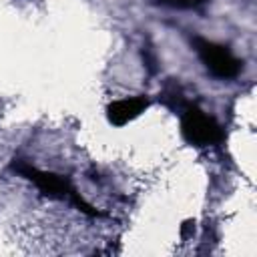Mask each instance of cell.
Listing matches in <instances>:
<instances>
[{
    "label": "cell",
    "mask_w": 257,
    "mask_h": 257,
    "mask_svg": "<svg viewBox=\"0 0 257 257\" xmlns=\"http://www.w3.org/2000/svg\"><path fill=\"white\" fill-rule=\"evenodd\" d=\"M147 106H149V98L147 96L120 98V100H114V102H110L106 106V116L114 126H122V124L131 122L133 118H137Z\"/></svg>",
    "instance_id": "4"
},
{
    "label": "cell",
    "mask_w": 257,
    "mask_h": 257,
    "mask_svg": "<svg viewBox=\"0 0 257 257\" xmlns=\"http://www.w3.org/2000/svg\"><path fill=\"white\" fill-rule=\"evenodd\" d=\"M193 44H195V50H197L201 62L213 76L225 80V78H235L241 72V66H243L241 60L227 46L217 44L213 40L199 38V36L193 38Z\"/></svg>",
    "instance_id": "2"
},
{
    "label": "cell",
    "mask_w": 257,
    "mask_h": 257,
    "mask_svg": "<svg viewBox=\"0 0 257 257\" xmlns=\"http://www.w3.org/2000/svg\"><path fill=\"white\" fill-rule=\"evenodd\" d=\"M12 169L16 173H20L22 177H26L28 181H32L38 191L46 197H54V199H68L70 193L74 191V187L70 185V181L66 177H60L56 173H46V171H40L28 163H14Z\"/></svg>",
    "instance_id": "3"
},
{
    "label": "cell",
    "mask_w": 257,
    "mask_h": 257,
    "mask_svg": "<svg viewBox=\"0 0 257 257\" xmlns=\"http://www.w3.org/2000/svg\"><path fill=\"white\" fill-rule=\"evenodd\" d=\"M165 6L171 8H179V10H189V8H197L201 4H205L207 0H161Z\"/></svg>",
    "instance_id": "5"
},
{
    "label": "cell",
    "mask_w": 257,
    "mask_h": 257,
    "mask_svg": "<svg viewBox=\"0 0 257 257\" xmlns=\"http://www.w3.org/2000/svg\"><path fill=\"white\" fill-rule=\"evenodd\" d=\"M181 133L185 141L195 147H213L225 137L221 124L195 104H187L181 118Z\"/></svg>",
    "instance_id": "1"
}]
</instances>
